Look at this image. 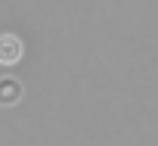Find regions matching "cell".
<instances>
[{"label":"cell","instance_id":"obj_1","mask_svg":"<svg viewBox=\"0 0 158 146\" xmlns=\"http://www.w3.org/2000/svg\"><path fill=\"white\" fill-rule=\"evenodd\" d=\"M22 59V41L16 34H0V65H13Z\"/></svg>","mask_w":158,"mask_h":146},{"label":"cell","instance_id":"obj_2","mask_svg":"<svg viewBox=\"0 0 158 146\" xmlns=\"http://www.w3.org/2000/svg\"><path fill=\"white\" fill-rule=\"evenodd\" d=\"M22 100V84L16 78H0V106H16Z\"/></svg>","mask_w":158,"mask_h":146}]
</instances>
